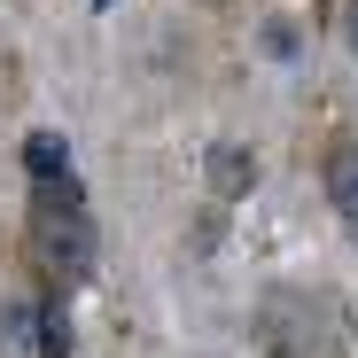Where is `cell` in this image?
Masks as SVG:
<instances>
[{
	"label": "cell",
	"mask_w": 358,
	"mask_h": 358,
	"mask_svg": "<svg viewBox=\"0 0 358 358\" xmlns=\"http://www.w3.org/2000/svg\"><path fill=\"white\" fill-rule=\"evenodd\" d=\"M24 265L39 273V296H71L78 280H94L101 265V226L71 187H31V210H24Z\"/></svg>",
	"instance_id": "cell-1"
},
{
	"label": "cell",
	"mask_w": 358,
	"mask_h": 358,
	"mask_svg": "<svg viewBox=\"0 0 358 358\" xmlns=\"http://www.w3.org/2000/svg\"><path fill=\"white\" fill-rule=\"evenodd\" d=\"M250 335L257 358H350V320L327 288H265Z\"/></svg>",
	"instance_id": "cell-2"
},
{
	"label": "cell",
	"mask_w": 358,
	"mask_h": 358,
	"mask_svg": "<svg viewBox=\"0 0 358 358\" xmlns=\"http://www.w3.org/2000/svg\"><path fill=\"white\" fill-rule=\"evenodd\" d=\"M320 187H327L335 218L358 226V141H350V133H335V141L320 148Z\"/></svg>",
	"instance_id": "cell-3"
},
{
	"label": "cell",
	"mask_w": 358,
	"mask_h": 358,
	"mask_svg": "<svg viewBox=\"0 0 358 358\" xmlns=\"http://www.w3.org/2000/svg\"><path fill=\"white\" fill-rule=\"evenodd\" d=\"M24 164H31V187H71V156H63V141H55L47 125L24 141Z\"/></svg>",
	"instance_id": "cell-4"
},
{
	"label": "cell",
	"mask_w": 358,
	"mask_h": 358,
	"mask_svg": "<svg viewBox=\"0 0 358 358\" xmlns=\"http://www.w3.org/2000/svg\"><path fill=\"white\" fill-rule=\"evenodd\" d=\"M250 179H257V164H250L242 148H226V141L210 148V195H218V203H234V195H250Z\"/></svg>",
	"instance_id": "cell-5"
},
{
	"label": "cell",
	"mask_w": 358,
	"mask_h": 358,
	"mask_svg": "<svg viewBox=\"0 0 358 358\" xmlns=\"http://www.w3.org/2000/svg\"><path fill=\"white\" fill-rule=\"evenodd\" d=\"M343 39L358 47V0H343Z\"/></svg>",
	"instance_id": "cell-6"
}]
</instances>
